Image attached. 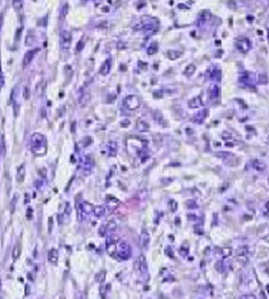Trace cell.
<instances>
[{
    "mask_svg": "<svg viewBox=\"0 0 269 299\" xmlns=\"http://www.w3.org/2000/svg\"><path fill=\"white\" fill-rule=\"evenodd\" d=\"M2 289V281H1V279H0V289Z\"/></svg>",
    "mask_w": 269,
    "mask_h": 299,
    "instance_id": "d4e9b609",
    "label": "cell"
},
{
    "mask_svg": "<svg viewBox=\"0 0 269 299\" xmlns=\"http://www.w3.org/2000/svg\"><path fill=\"white\" fill-rule=\"evenodd\" d=\"M131 256V248L130 244L125 241H121L118 243L117 248V256H118L121 260H128Z\"/></svg>",
    "mask_w": 269,
    "mask_h": 299,
    "instance_id": "7a4b0ae2",
    "label": "cell"
},
{
    "mask_svg": "<svg viewBox=\"0 0 269 299\" xmlns=\"http://www.w3.org/2000/svg\"><path fill=\"white\" fill-rule=\"evenodd\" d=\"M31 150L36 156H42L47 150L46 138L43 134L35 133L31 137Z\"/></svg>",
    "mask_w": 269,
    "mask_h": 299,
    "instance_id": "6da1fadb",
    "label": "cell"
},
{
    "mask_svg": "<svg viewBox=\"0 0 269 299\" xmlns=\"http://www.w3.org/2000/svg\"><path fill=\"white\" fill-rule=\"evenodd\" d=\"M110 62H108V60H107L104 63V65L102 66V69H101V73H102V74L106 75V74H108L109 71H110Z\"/></svg>",
    "mask_w": 269,
    "mask_h": 299,
    "instance_id": "2e32d148",
    "label": "cell"
},
{
    "mask_svg": "<svg viewBox=\"0 0 269 299\" xmlns=\"http://www.w3.org/2000/svg\"><path fill=\"white\" fill-rule=\"evenodd\" d=\"M1 27H2V20H1V17H0V31H1Z\"/></svg>",
    "mask_w": 269,
    "mask_h": 299,
    "instance_id": "cb8c5ba5",
    "label": "cell"
},
{
    "mask_svg": "<svg viewBox=\"0 0 269 299\" xmlns=\"http://www.w3.org/2000/svg\"><path fill=\"white\" fill-rule=\"evenodd\" d=\"M58 259H59V253L58 251L55 248H52L51 250L49 252L48 254V260L51 264H56L58 262Z\"/></svg>",
    "mask_w": 269,
    "mask_h": 299,
    "instance_id": "9c48e42d",
    "label": "cell"
},
{
    "mask_svg": "<svg viewBox=\"0 0 269 299\" xmlns=\"http://www.w3.org/2000/svg\"><path fill=\"white\" fill-rule=\"evenodd\" d=\"M125 102H126V108L130 110H134V109H138L140 105L139 98L135 96H130L127 97Z\"/></svg>",
    "mask_w": 269,
    "mask_h": 299,
    "instance_id": "5b68a950",
    "label": "cell"
},
{
    "mask_svg": "<svg viewBox=\"0 0 269 299\" xmlns=\"http://www.w3.org/2000/svg\"><path fill=\"white\" fill-rule=\"evenodd\" d=\"M2 74V71H1V66H0V76Z\"/></svg>",
    "mask_w": 269,
    "mask_h": 299,
    "instance_id": "484cf974",
    "label": "cell"
},
{
    "mask_svg": "<svg viewBox=\"0 0 269 299\" xmlns=\"http://www.w3.org/2000/svg\"><path fill=\"white\" fill-rule=\"evenodd\" d=\"M170 206H171V210L173 212L176 211L177 209V203H176L175 201H171V205H170Z\"/></svg>",
    "mask_w": 269,
    "mask_h": 299,
    "instance_id": "44dd1931",
    "label": "cell"
},
{
    "mask_svg": "<svg viewBox=\"0 0 269 299\" xmlns=\"http://www.w3.org/2000/svg\"><path fill=\"white\" fill-rule=\"evenodd\" d=\"M114 236H109L106 239V250L107 254L111 257H116L117 256V240H115Z\"/></svg>",
    "mask_w": 269,
    "mask_h": 299,
    "instance_id": "277c9868",
    "label": "cell"
},
{
    "mask_svg": "<svg viewBox=\"0 0 269 299\" xmlns=\"http://www.w3.org/2000/svg\"><path fill=\"white\" fill-rule=\"evenodd\" d=\"M78 205L82 209L84 215H90L92 213H94V206L90 203L87 202V201H82L81 203H78Z\"/></svg>",
    "mask_w": 269,
    "mask_h": 299,
    "instance_id": "52a82bcc",
    "label": "cell"
},
{
    "mask_svg": "<svg viewBox=\"0 0 269 299\" xmlns=\"http://www.w3.org/2000/svg\"><path fill=\"white\" fill-rule=\"evenodd\" d=\"M194 70H195V67H194V65H190V66H189L187 68H186V74H187V75H190V74H192L193 73H194Z\"/></svg>",
    "mask_w": 269,
    "mask_h": 299,
    "instance_id": "ffe728a7",
    "label": "cell"
},
{
    "mask_svg": "<svg viewBox=\"0 0 269 299\" xmlns=\"http://www.w3.org/2000/svg\"><path fill=\"white\" fill-rule=\"evenodd\" d=\"M139 271H140V273L143 275L147 274V271H148V267H147V260H146L144 255H141L140 257H139Z\"/></svg>",
    "mask_w": 269,
    "mask_h": 299,
    "instance_id": "30bf717a",
    "label": "cell"
},
{
    "mask_svg": "<svg viewBox=\"0 0 269 299\" xmlns=\"http://www.w3.org/2000/svg\"><path fill=\"white\" fill-rule=\"evenodd\" d=\"M72 35L70 32L62 31L60 34V45L62 50L66 51L71 46Z\"/></svg>",
    "mask_w": 269,
    "mask_h": 299,
    "instance_id": "3957f363",
    "label": "cell"
},
{
    "mask_svg": "<svg viewBox=\"0 0 269 299\" xmlns=\"http://www.w3.org/2000/svg\"><path fill=\"white\" fill-rule=\"evenodd\" d=\"M94 213L96 217H101L102 215H104L105 208L102 205H97L96 207H94Z\"/></svg>",
    "mask_w": 269,
    "mask_h": 299,
    "instance_id": "5bb4252c",
    "label": "cell"
},
{
    "mask_svg": "<svg viewBox=\"0 0 269 299\" xmlns=\"http://www.w3.org/2000/svg\"><path fill=\"white\" fill-rule=\"evenodd\" d=\"M25 174H26V169H25L24 165L23 164L19 167L18 172H17V181L18 182H23L24 181Z\"/></svg>",
    "mask_w": 269,
    "mask_h": 299,
    "instance_id": "7c38bea8",
    "label": "cell"
},
{
    "mask_svg": "<svg viewBox=\"0 0 269 299\" xmlns=\"http://www.w3.org/2000/svg\"><path fill=\"white\" fill-rule=\"evenodd\" d=\"M34 53H35L34 50H30L25 54L24 59H23V66H28V64H30L33 57H34Z\"/></svg>",
    "mask_w": 269,
    "mask_h": 299,
    "instance_id": "4fadbf2b",
    "label": "cell"
},
{
    "mask_svg": "<svg viewBox=\"0 0 269 299\" xmlns=\"http://www.w3.org/2000/svg\"><path fill=\"white\" fill-rule=\"evenodd\" d=\"M19 254H20V251H19V248L18 245H15L14 247L12 250V257L14 259V260H17L19 256Z\"/></svg>",
    "mask_w": 269,
    "mask_h": 299,
    "instance_id": "e0dca14e",
    "label": "cell"
},
{
    "mask_svg": "<svg viewBox=\"0 0 269 299\" xmlns=\"http://www.w3.org/2000/svg\"><path fill=\"white\" fill-rule=\"evenodd\" d=\"M139 242L142 248H146L148 246L149 242H150V235L148 232L146 230H143L140 233V237H139Z\"/></svg>",
    "mask_w": 269,
    "mask_h": 299,
    "instance_id": "ba28073f",
    "label": "cell"
},
{
    "mask_svg": "<svg viewBox=\"0 0 269 299\" xmlns=\"http://www.w3.org/2000/svg\"><path fill=\"white\" fill-rule=\"evenodd\" d=\"M109 148V155L115 156L117 152V145L115 143H110L108 146Z\"/></svg>",
    "mask_w": 269,
    "mask_h": 299,
    "instance_id": "9a60e30c",
    "label": "cell"
},
{
    "mask_svg": "<svg viewBox=\"0 0 269 299\" xmlns=\"http://www.w3.org/2000/svg\"><path fill=\"white\" fill-rule=\"evenodd\" d=\"M17 201H18L17 195H15L14 197H13L12 200H11V213H14L15 212V207H16Z\"/></svg>",
    "mask_w": 269,
    "mask_h": 299,
    "instance_id": "d6986e66",
    "label": "cell"
},
{
    "mask_svg": "<svg viewBox=\"0 0 269 299\" xmlns=\"http://www.w3.org/2000/svg\"><path fill=\"white\" fill-rule=\"evenodd\" d=\"M12 5H13V7H16V5L18 6V8L17 9H19L22 7V2L21 1H13L12 2Z\"/></svg>",
    "mask_w": 269,
    "mask_h": 299,
    "instance_id": "603a6c76",
    "label": "cell"
},
{
    "mask_svg": "<svg viewBox=\"0 0 269 299\" xmlns=\"http://www.w3.org/2000/svg\"><path fill=\"white\" fill-rule=\"evenodd\" d=\"M117 229V223L116 221H114V220H110L109 221H107L106 226H105V230H106V234H110L114 233Z\"/></svg>",
    "mask_w": 269,
    "mask_h": 299,
    "instance_id": "8fae6325",
    "label": "cell"
},
{
    "mask_svg": "<svg viewBox=\"0 0 269 299\" xmlns=\"http://www.w3.org/2000/svg\"><path fill=\"white\" fill-rule=\"evenodd\" d=\"M186 206H187V208H189V209H196V208H198V205H197V203H196V201H194V200H188L187 201H186Z\"/></svg>",
    "mask_w": 269,
    "mask_h": 299,
    "instance_id": "ac0fdd59",
    "label": "cell"
},
{
    "mask_svg": "<svg viewBox=\"0 0 269 299\" xmlns=\"http://www.w3.org/2000/svg\"><path fill=\"white\" fill-rule=\"evenodd\" d=\"M65 213H67L68 215H69V214H70V213H71L72 209H71V206H70V204H69V203H66V206H65Z\"/></svg>",
    "mask_w": 269,
    "mask_h": 299,
    "instance_id": "7402d4cb",
    "label": "cell"
},
{
    "mask_svg": "<svg viewBox=\"0 0 269 299\" xmlns=\"http://www.w3.org/2000/svg\"><path fill=\"white\" fill-rule=\"evenodd\" d=\"M121 204V201L118 199L115 198V197H108L106 199V205L107 207V209L110 211H114L115 209L119 206Z\"/></svg>",
    "mask_w": 269,
    "mask_h": 299,
    "instance_id": "8992f818",
    "label": "cell"
}]
</instances>
